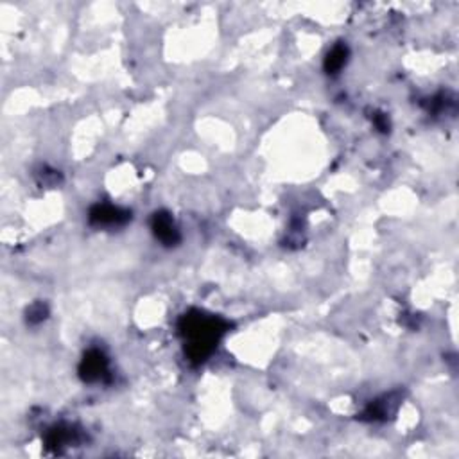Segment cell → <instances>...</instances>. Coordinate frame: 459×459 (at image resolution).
<instances>
[{
    "label": "cell",
    "instance_id": "1",
    "mask_svg": "<svg viewBox=\"0 0 459 459\" xmlns=\"http://www.w3.org/2000/svg\"><path fill=\"white\" fill-rule=\"evenodd\" d=\"M228 330V323L218 316L205 312H189L181 318L180 332L185 339V352L190 361L203 362L216 350L223 334Z\"/></svg>",
    "mask_w": 459,
    "mask_h": 459
},
{
    "label": "cell",
    "instance_id": "2",
    "mask_svg": "<svg viewBox=\"0 0 459 459\" xmlns=\"http://www.w3.org/2000/svg\"><path fill=\"white\" fill-rule=\"evenodd\" d=\"M79 375L86 382L103 381L104 375H108V359L101 350H90L83 357L81 366H79Z\"/></svg>",
    "mask_w": 459,
    "mask_h": 459
},
{
    "label": "cell",
    "instance_id": "3",
    "mask_svg": "<svg viewBox=\"0 0 459 459\" xmlns=\"http://www.w3.org/2000/svg\"><path fill=\"white\" fill-rule=\"evenodd\" d=\"M129 219H132V213L111 205H95L90 210V223L94 226H103V228L108 226L110 228V226L124 225Z\"/></svg>",
    "mask_w": 459,
    "mask_h": 459
},
{
    "label": "cell",
    "instance_id": "4",
    "mask_svg": "<svg viewBox=\"0 0 459 459\" xmlns=\"http://www.w3.org/2000/svg\"><path fill=\"white\" fill-rule=\"evenodd\" d=\"M153 234L165 246H176L180 242V232L167 212H156L151 221Z\"/></svg>",
    "mask_w": 459,
    "mask_h": 459
},
{
    "label": "cell",
    "instance_id": "5",
    "mask_svg": "<svg viewBox=\"0 0 459 459\" xmlns=\"http://www.w3.org/2000/svg\"><path fill=\"white\" fill-rule=\"evenodd\" d=\"M348 62V47L339 43V45L332 47V50L325 57V70L328 74H337Z\"/></svg>",
    "mask_w": 459,
    "mask_h": 459
},
{
    "label": "cell",
    "instance_id": "6",
    "mask_svg": "<svg viewBox=\"0 0 459 459\" xmlns=\"http://www.w3.org/2000/svg\"><path fill=\"white\" fill-rule=\"evenodd\" d=\"M76 430H72L70 427H54L47 435V445L49 447H66L69 443L74 442Z\"/></svg>",
    "mask_w": 459,
    "mask_h": 459
},
{
    "label": "cell",
    "instance_id": "7",
    "mask_svg": "<svg viewBox=\"0 0 459 459\" xmlns=\"http://www.w3.org/2000/svg\"><path fill=\"white\" fill-rule=\"evenodd\" d=\"M47 314H49V311H47V305L34 304L33 307L27 311V321H29V323H33V325L41 323V321L47 318Z\"/></svg>",
    "mask_w": 459,
    "mask_h": 459
},
{
    "label": "cell",
    "instance_id": "8",
    "mask_svg": "<svg viewBox=\"0 0 459 459\" xmlns=\"http://www.w3.org/2000/svg\"><path fill=\"white\" fill-rule=\"evenodd\" d=\"M375 126H377L381 132H388L390 124H388V119H386V117H382V115H377V117H375Z\"/></svg>",
    "mask_w": 459,
    "mask_h": 459
}]
</instances>
